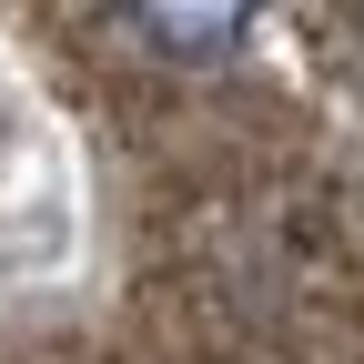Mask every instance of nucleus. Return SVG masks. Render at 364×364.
<instances>
[{
	"mask_svg": "<svg viewBox=\"0 0 364 364\" xmlns=\"http://www.w3.org/2000/svg\"><path fill=\"white\" fill-rule=\"evenodd\" d=\"M132 41H142V51H162V61H213V51H243L253 41V21H132Z\"/></svg>",
	"mask_w": 364,
	"mask_h": 364,
	"instance_id": "1",
	"label": "nucleus"
}]
</instances>
